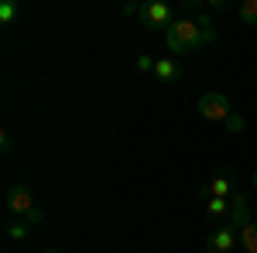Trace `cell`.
<instances>
[{"label":"cell","mask_w":257,"mask_h":253,"mask_svg":"<svg viewBox=\"0 0 257 253\" xmlns=\"http://www.w3.org/2000/svg\"><path fill=\"white\" fill-rule=\"evenodd\" d=\"M165 41L175 55H189V52H199L202 48V38H199V24L196 18H178L168 31H165Z\"/></svg>","instance_id":"cell-1"},{"label":"cell","mask_w":257,"mask_h":253,"mask_svg":"<svg viewBox=\"0 0 257 253\" xmlns=\"http://www.w3.org/2000/svg\"><path fill=\"white\" fill-rule=\"evenodd\" d=\"M199 117L209 120V123H226L230 113H233V106H230V96L226 93H219V89H209V93H202L199 96Z\"/></svg>","instance_id":"cell-2"},{"label":"cell","mask_w":257,"mask_h":253,"mask_svg":"<svg viewBox=\"0 0 257 253\" xmlns=\"http://www.w3.org/2000/svg\"><path fill=\"white\" fill-rule=\"evenodd\" d=\"M138 18H141V24H144L148 31H168V28L175 24L172 7H168L165 0H148V4H141Z\"/></svg>","instance_id":"cell-3"},{"label":"cell","mask_w":257,"mask_h":253,"mask_svg":"<svg viewBox=\"0 0 257 253\" xmlns=\"http://www.w3.org/2000/svg\"><path fill=\"white\" fill-rule=\"evenodd\" d=\"M237 243H240V233L233 229V226H226V222L216 226L213 233L206 236V250H209V253H233Z\"/></svg>","instance_id":"cell-4"},{"label":"cell","mask_w":257,"mask_h":253,"mask_svg":"<svg viewBox=\"0 0 257 253\" xmlns=\"http://www.w3.org/2000/svg\"><path fill=\"white\" fill-rule=\"evenodd\" d=\"M254 222V215H250V202H247V195L243 192H233L230 195V219H226V226H233V229H247Z\"/></svg>","instance_id":"cell-5"},{"label":"cell","mask_w":257,"mask_h":253,"mask_svg":"<svg viewBox=\"0 0 257 253\" xmlns=\"http://www.w3.org/2000/svg\"><path fill=\"white\" fill-rule=\"evenodd\" d=\"M31 209H35V192H31L28 185H14V188L7 192V212L24 219Z\"/></svg>","instance_id":"cell-6"},{"label":"cell","mask_w":257,"mask_h":253,"mask_svg":"<svg viewBox=\"0 0 257 253\" xmlns=\"http://www.w3.org/2000/svg\"><path fill=\"white\" fill-rule=\"evenodd\" d=\"M206 188H209V198H230V195L237 192V185H233L230 175H213V181Z\"/></svg>","instance_id":"cell-7"},{"label":"cell","mask_w":257,"mask_h":253,"mask_svg":"<svg viewBox=\"0 0 257 253\" xmlns=\"http://www.w3.org/2000/svg\"><path fill=\"white\" fill-rule=\"evenodd\" d=\"M178 76H182V65H178L175 59H158L155 62V79H158V82H175Z\"/></svg>","instance_id":"cell-8"},{"label":"cell","mask_w":257,"mask_h":253,"mask_svg":"<svg viewBox=\"0 0 257 253\" xmlns=\"http://www.w3.org/2000/svg\"><path fill=\"white\" fill-rule=\"evenodd\" d=\"M196 24H199V38H202V48H206V45H213V41H216V28H213V21L206 18V14H196Z\"/></svg>","instance_id":"cell-9"},{"label":"cell","mask_w":257,"mask_h":253,"mask_svg":"<svg viewBox=\"0 0 257 253\" xmlns=\"http://www.w3.org/2000/svg\"><path fill=\"white\" fill-rule=\"evenodd\" d=\"M240 246L247 253H257V219L247 226V229H240Z\"/></svg>","instance_id":"cell-10"},{"label":"cell","mask_w":257,"mask_h":253,"mask_svg":"<svg viewBox=\"0 0 257 253\" xmlns=\"http://www.w3.org/2000/svg\"><path fill=\"white\" fill-rule=\"evenodd\" d=\"M206 209H209L213 219H230V198H209Z\"/></svg>","instance_id":"cell-11"},{"label":"cell","mask_w":257,"mask_h":253,"mask_svg":"<svg viewBox=\"0 0 257 253\" xmlns=\"http://www.w3.org/2000/svg\"><path fill=\"white\" fill-rule=\"evenodd\" d=\"M240 21L247 28H257V0H240Z\"/></svg>","instance_id":"cell-12"},{"label":"cell","mask_w":257,"mask_h":253,"mask_svg":"<svg viewBox=\"0 0 257 253\" xmlns=\"http://www.w3.org/2000/svg\"><path fill=\"white\" fill-rule=\"evenodd\" d=\"M223 127H226V134H243V130H247V120L240 117V113H230V120H226V123H223Z\"/></svg>","instance_id":"cell-13"},{"label":"cell","mask_w":257,"mask_h":253,"mask_svg":"<svg viewBox=\"0 0 257 253\" xmlns=\"http://www.w3.org/2000/svg\"><path fill=\"white\" fill-rule=\"evenodd\" d=\"M28 229H31L28 222H11V226H7V236H11V239H28Z\"/></svg>","instance_id":"cell-14"},{"label":"cell","mask_w":257,"mask_h":253,"mask_svg":"<svg viewBox=\"0 0 257 253\" xmlns=\"http://www.w3.org/2000/svg\"><path fill=\"white\" fill-rule=\"evenodd\" d=\"M14 14H18V4H14V0H4V4H0V21L7 24V21H14Z\"/></svg>","instance_id":"cell-15"},{"label":"cell","mask_w":257,"mask_h":253,"mask_svg":"<svg viewBox=\"0 0 257 253\" xmlns=\"http://www.w3.org/2000/svg\"><path fill=\"white\" fill-rule=\"evenodd\" d=\"M24 222H28V226H41V222H45V209H41V205H35L31 212L24 215Z\"/></svg>","instance_id":"cell-16"},{"label":"cell","mask_w":257,"mask_h":253,"mask_svg":"<svg viewBox=\"0 0 257 253\" xmlns=\"http://www.w3.org/2000/svg\"><path fill=\"white\" fill-rule=\"evenodd\" d=\"M138 69L141 72H155V59L151 55H138Z\"/></svg>","instance_id":"cell-17"},{"label":"cell","mask_w":257,"mask_h":253,"mask_svg":"<svg viewBox=\"0 0 257 253\" xmlns=\"http://www.w3.org/2000/svg\"><path fill=\"white\" fill-rule=\"evenodd\" d=\"M0 147H4V154H11V147H14V140H11V134H7V130L0 134Z\"/></svg>","instance_id":"cell-18"},{"label":"cell","mask_w":257,"mask_h":253,"mask_svg":"<svg viewBox=\"0 0 257 253\" xmlns=\"http://www.w3.org/2000/svg\"><path fill=\"white\" fill-rule=\"evenodd\" d=\"M138 11H141L138 4H123V7H120V14H138Z\"/></svg>","instance_id":"cell-19"},{"label":"cell","mask_w":257,"mask_h":253,"mask_svg":"<svg viewBox=\"0 0 257 253\" xmlns=\"http://www.w3.org/2000/svg\"><path fill=\"white\" fill-rule=\"evenodd\" d=\"M250 181H254V192H257V171H254V178H250Z\"/></svg>","instance_id":"cell-20"}]
</instances>
